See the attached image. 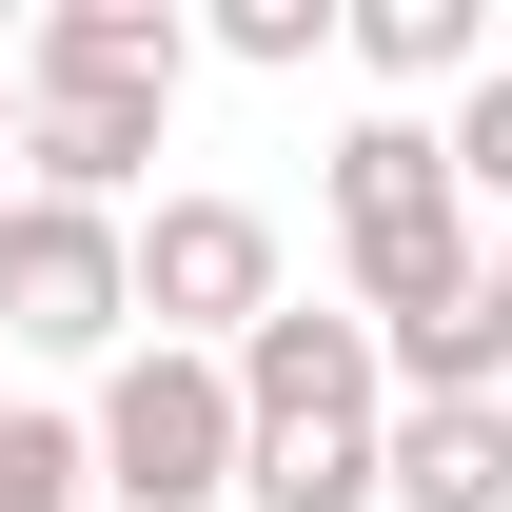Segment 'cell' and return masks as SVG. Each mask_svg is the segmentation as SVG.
<instances>
[{"label":"cell","instance_id":"1","mask_svg":"<svg viewBox=\"0 0 512 512\" xmlns=\"http://www.w3.org/2000/svg\"><path fill=\"white\" fill-rule=\"evenodd\" d=\"M335 256H355V316H375V335L453 316V296L493 276V237H473L434 119H394V99H375V119H335Z\"/></svg>","mask_w":512,"mask_h":512},{"label":"cell","instance_id":"2","mask_svg":"<svg viewBox=\"0 0 512 512\" xmlns=\"http://www.w3.org/2000/svg\"><path fill=\"white\" fill-rule=\"evenodd\" d=\"M79 434H99V493L119 512H217L237 493V375H217V355H178V335H138L119 375H99V414H79Z\"/></svg>","mask_w":512,"mask_h":512},{"label":"cell","instance_id":"3","mask_svg":"<svg viewBox=\"0 0 512 512\" xmlns=\"http://www.w3.org/2000/svg\"><path fill=\"white\" fill-rule=\"evenodd\" d=\"M0 355H138V217L79 197H0Z\"/></svg>","mask_w":512,"mask_h":512},{"label":"cell","instance_id":"4","mask_svg":"<svg viewBox=\"0 0 512 512\" xmlns=\"http://www.w3.org/2000/svg\"><path fill=\"white\" fill-rule=\"evenodd\" d=\"M276 296H296V276H276V217H256V197H217V178L138 197V335H178V355H237Z\"/></svg>","mask_w":512,"mask_h":512},{"label":"cell","instance_id":"5","mask_svg":"<svg viewBox=\"0 0 512 512\" xmlns=\"http://www.w3.org/2000/svg\"><path fill=\"white\" fill-rule=\"evenodd\" d=\"M217 375H237V434H394V355L355 296H276Z\"/></svg>","mask_w":512,"mask_h":512},{"label":"cell","instance_id":"6","mask_svg":"<svg viewBox=\"0 0 512 512\" xmlns=\"http://www.w3.org/2000/svg\"><path fill=\"white\" fill-rule=\"evenodd\" d=\"M178 79H197L178 0H40V20H20V99H158V119H178Z\"/></svg>","mask_w":512,"mask_h":512},{"label":"cell","instance_id":"7","mask_svg":"<svg viewBox=\"0 0 512 512\" xmlns=\"http://www.w3.org/2000/svg\"><path fill=\"white\" fill-rule=\"evenodd\" d=\"M375 493L394 512H512V394H394Z\"/></svg>","mask_w":512,"mask_h":512},{"label":"cell","instance_id":"8","mask_svg":"<svg viewBox=\"0 0 512 512\" xmlns=\"http://www.w3.org/2000/svg\"><path fill=\"white\" fill-rule=\"evenodd\" d=\"M158 99H20V197H79V217H138V178H158Z\"/></svg>","mask_w":512,"mask_h":512},{"label":"cell","instance_id":"9","mask_svg":"<svg viewBox=\"0 0 512 512\" xmlns=\"http://www.w3.org/2000/svg\"><path fill=\"white\" fill-rule=\"evenodd\" d=\"M335 40H355V79H394V119H414V99H473V0H355V20H335Z\"/></svg>","mask_w":512,"mask_h":512},{"label":"cell","instance_id":"10","mask_svg":"<svg viewBox=\"0 0 512 512\" xmlns=\"http://www.w3.org/2000/svg\"><path fill=\"white\" fill-rule=\"evenodd\" d=\"M237 493H256V512H394V493H375V434H256Z\"/></svg>","mask_w":512,"mask_h":512},{"label":"cell","instance_id":"11","mask_svg":"<svg viewBox=\"0 0 512 512\" xmlns=\"http://www.w3.org/2000/svg\"><path fill=\"white\" fill-rule=\"evenodd\" d=\"M0 493H20V512H79V493H99V434H79V414H0Z\"/></svg>","mask_w":512,"mask_h":512},{"label":"cell","instance_id":"12","mask_svg":"<svg viewBox=\"0 0 512 512\" xmlns=\"http://www.w3.org/2000/svg\"><path fill=\"white\" fill-rule=\"evenodd\" d=\"M453 197H473V217H512V60H473V99H453Z\"/></svg>","mask_w":512,"mask_h":512},{"label":"cell","instance_id":"13","mask_svg":"<svg viewBox=\"0 0 512 512\" xmlns=\"http://www.w3.org/2000/svg\"><path fill=\"white\" fill-rule=\"evenodd\" d=\"M335 20H355V0H217L197 40H217V60H256V79H296V60L335 40Z\"/></svg>","mask_w":512,"mask_h":512},{"label":"cell","instance_id":"14","mask_svg":"<svg viewBox=\"0 0 512 512\" xmlns=\"http://www.w3.org/2000/svg\"><path fill=\"white\" fill-rule=\"evenodd\" d=\"M0 197H20V60H0Z\"/></svg>","mask_w":512,"mask_h":512},{"label":"cell","instance_id":"15","mask_svg":"<svg viewBox=\"0 0 512 512\" xmlns=\"http://www.w3.org/2000/svg\"><path fill=\"white\" fill-rule=\"evenodd\" d=\"M493 296H512V217H493Z\"/></svg>","mask_w":512,"mask_h":512},{"label":"cell","instance_id":"16","mask_svg":"<svg viewBox=\"0 0 512 512\" xmlns=\"http://www.w3.org/2000/svg\"><path fill=\"white\" fill-rule=\"evenodd\" d=\"M0 512H20V493H0Z\"/></svg>","mask_w":512,"mask_h":512}]
</instances>
